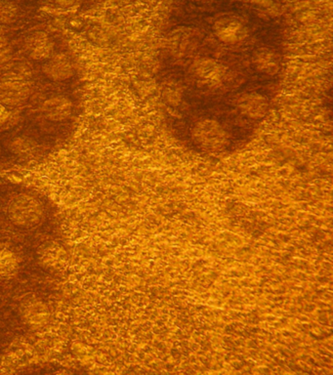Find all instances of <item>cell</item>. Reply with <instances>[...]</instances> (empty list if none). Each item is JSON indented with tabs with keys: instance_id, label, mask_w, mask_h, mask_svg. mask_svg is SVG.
I'll list each match as a JSON object with an SVG mask.
<instances>
[{
	"instance_id": "cell-3",
	"label": "cell",
	"mask_w": 333,
	"mask_h": 375,
	"mask_svg": "<svg viewBox=\"0 0 333 375\" xmlns=\"http://www.w3.org/2000/svg\"><path fill=\"white\" fill-rule=\"evenodd\" d=\"M190 74L200 86L217 89L224 84L227 72L221 63L212 58L202 57L193 61Z\"/></svg>"
},
{
	"instance_id": "cell-20",
	"label": "cell",
	"mask_w": 333,
	"mask_h": 375,
	"mask_svg": "<svg viewBox=\"0 0 333 375\" xmlns=\"http://www.w3.org/2000/svg\"><path fill=\"white\" fill-rule=\"evenodd\" d=\"M193 1L202 2V3H207V2L213 1V0H193Z\"/></svg>"
},
{
	"instance_id": "cell-18",
	"label": "cell",
	"mask_w": 333,
	"mask_h": 375,
	"mask_svg": "<svg viewBox=\"0 0 333 375\" xmlns=\"http://www.w3.org/2000/svg\"><path fill=\"white\" fill-rule=\"evenodd\" d=\"M253 3L264 7V8H268V7L272 6L273 1H272V0H254Z\"/></svg>"
},
{
	"instance_id": "cell-7",
	"label": "cell",
	"mask_w": 333,
	"mask_h": 375,
	"mask_svg": "<svg viewBox=\"0 0 333 375\" xmlns=\"http://www.w3.org/2000/svg\"><path fill=\"white\" fill-rule=\"evenodd\" d=\"M43 74L54 82H63L72 77L75 70L67 56L57 54L51 56L43 66Z\"/></svg>"
},
{
	"instance_id": "cell-1",
	"label": "cell",
	"mask_w": 333,
	"mask_h": 375,
	"mask_svg": "<svg viewBox=\"0 0 333 375\" xmlns=\"http://www.w3.org/2000/svg\"><path fill=\"white\" fill-rule=\"evenodd\" d=\"M193 142L209 153H219L228 148L230 136L222 124L212 118L198 121L192 129Z\"/></svg>"
},
{
	"instance_id": "cell-12",
	"label": "cell",
	"mask_w": 333,
	"mask_h": 375,
	"mask_svg": "<svg viewBox=\"0 0 333 375\" xmlns=\"http://www.w3.org/2000/svg\"><path fill=\"white\" fill-rule=\"evenodd\" d=\"M22 315L31 326H43L48 320V309L40 301L29 299L22 305Z\"/></svg>"
},
{
	"instance_id": "cell-11",
	"label": "cell",
	"mask_w": 333,
	"mask_h": 375,
	"mask_svg": "<svg viewBox=\"0 0 333 375\" xmlns=\"http://www.w3.org/2000/svg\"><path fill=\"white\" fill-rule=\"evenodd\" d=\"M195 36L193 31L180 29L173 31L168 40V48L175 56H185L195 47Z\"/></svg>"
},
{
	"instance_id": "cell-6",
	"label": "cell",
	"mask_w": 333,
	"mask_h": 375,
	"mask_svg": "<svg viewBox=\"0 0 333 375\" xmlns=\"http://www.w3.org/2000/svg\"><path fill=\"white\" fill-rule=\"evenodd\" d=\"M31 86L24 80L9 79L0 84V103L5 106H20L28 100Z\"/></svg>"
},
{
	"instance_id": "cell-17",
	"label": "cell",
	"mask_w": 333,
	"mask_h": 375,
	"mask_svg": "<svg viewBox=\"0 0 333 375\" xmlns=\"http://www.w3.org/2000/svg\"><path fill=\"white\" fill-rule=\"evenodd\" d=\"M10 119V112L5 105L0 103V126L8 123Z\"/></svg>"
},
{
	"instance_id": "cell-4",
	"label": "cell",
	"mask_w": 333,
	"mask_h": 375,
	"mask_svg": "<svg viewBox=\"0 0 333 375\" xmlns=\"http://www.w3.org/2000/svg\"><path fill=\"white\" fill-rule=\"evenodd\" d=\"M213 31L225 45H236L244 43L249 36V29L241 21L232 17H224L215 22Z\"/></svg>"
},
{
	"instance_id": "cell-2",
	"label": "cell",
	"mask_w": 333,
	"mask_h": 375,
	"mask_svg": "<svg viewBox=\"0 0 333 375\" xmlns=\"http://www.w3.org/2000/svg\"><path fill=\"white\" fill-rule=\"evenodd\" d=\"M7 216L18 227H34L43 218V206L38 199L29 194H18L10 199L7 206Z\"/></svg>"
},
{
	"instance_id": "cell-15",
	"label": "cell",
	"mask_w": 333,
	"mask_h": 375,
	"mask_svg": "<svg viewBox=\"0 0 333 375\" xmlns=\"http://www.w3.org/2000/svg\"><path fill=\"white\" fill-rule=\"evenodd\" d=\"M18 17V8L13 2L0 0V23L9 25L14 23Z\"/></svg>"
},
{
	"instance_id": "cell-10",
	"label": "cell",
	"mask_w": 333,
	"mask_h": 375,
	"mask_svg": "<svg viewBox=\"0 0 333 375\" xmlns=\"http://www.w3.org/2000/svg\"><path fill=\"white\" fill-rule=\"evenodd\" d=\"M26 49L31 59L47 60L52 56L53 43L46 33H36L26 40Z\"/></svg>"
},
{
	"instance_id": "cell-14",
	"label": "cell",
	"mask_w": 333,
	"mask_h": 375,
	"mask_svg": "<svg viewBox=\"0 0 333 375\" xmlns=\"http://www.w3.org/2000/svg\"><path fill=\"white\" fill-rule=\"evenodd\" d=\"M9 147L12 152L16 155H22V157L31 155L36 151V144L31 139L26 137L15 138L10 143Z\"/></svg>"
},
{
	"instance_id": "cell-16",
	"label": "cell",
	"mask_w": 333,
	"mask_h": 375,
	"mask_svg": "<svg viewBox=\"0 0 333 375\" xmlns=\"http://www.w3.org/2000/svg\"><path fill=\"white\" fill-rule=\"evenodd\" d=\"M12 57L11 49L7 46L6 43L0 45V66L8 62Z\"/></svg>"
},
{
	"instance_id": "cell-8",
	"label": "cell",
	"mask_w": 333,
	"mask_h": 375,
	"mask_svg": "<svg viewBox=\"0 0 333 375\" xmlns=\"http://www.w3.org/2000/svg\"><path fill=\"white\" fill-rule=\"evenodd\" d=\"M41 111L48 121H63L72 114L73 103L65 96H54L44 102Z\"/></svg>"
},
{
	"instance_id": "cell-13",
	"label": "cell",
	"mask_w": 333,
	"mask_h": 375,
	"mask_svg": "<svg viewBox=\"0 0 333 375\" xmlns=\"http://www.w3.org/2000/svg\"><path fill=\"white\" fill-rule=\"evenodd\" d=\"M18 258L8 250H0V279H10L18 271Z\"/></svg>"
},
{
	"instance_id": "cell-5",
	"label": "cell",
	"mask_w": 333,
	"mask_h": 375,
	"mask_svg": "<svg viewBox=\"0 0 333 375\" xmlns=\"http://www.w3.org/2000/svg\"><path fill=\"white\" fill-rule=\"evenodd\" d=\"M235 105L244 116L253 119L264 118L270 106L265 96L256 92L239 95Z\"/></svg>"
},
{
	"instance_id": "cell-19",
	"label": "cell",
	"mask_w": 333,
	"mask_h": 375,
	"mask_svg": "<svg viewBox=\"0 0 333 375\" xmlns=\"http://www.w3.org/2000/svg\"><path fill=\"white\" fill-rule=\"evenodd\" d=\"M54 1H55L59 6L66 8V7L72 6L73 4L75 3V0H54Z\"/></svg>"
},
{
	"instance_id": "cell-9",
	"label": "cell",
	"mask_w": 333,
	"mask_h": 375,
	"mask_svg": "<svg viewBox=\"0 0 333 375\" xmlns=\"http://www.w3.org/2000/svg\"><path fill=\"white\" fill-rule=\"evenodd\" d=\"M252 63L262 74L276 75L281 69V61L275 51L269 47H259L252 55Z\"/></svg>"
}]
</instances>
